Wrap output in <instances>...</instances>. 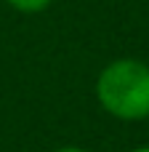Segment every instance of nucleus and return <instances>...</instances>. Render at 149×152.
I'll list each match as a JSON object with an SVG mask.
<instances>
[{"label":"nucleus","mask_w":149,"mask_h":152,"mask_svg":"<svg viewBox=\"0 0 149 152\" xmlns=\"http://www.w3.org/2000/svg\"><path fill=\"white\" fill-rule=\"evenodd\" d=\"M99 104L120 120L149 118V64L139 59H117L99 72Z\"/></svg>","instance_id":"1"},{"label":"nucleus","mask_w":149,"mask_h":152,"mask_svg":"<svg viewBox=\"0 0 149 152\" xmlns=\"http://www.w3.org/2000/svg\"><path fill=\"white\" fill-rule=\"evenodd\" d=\"M5 3L11 8L21 11V13H37V11H43V8L51 5V0H5Z\"/></svg>","instance_id":"2"},{"label":"nucleus","mask_w":149,"mask_h":152,"mask_svg":"<svg viewBox=\"0 0 149 152\" xmlns=\"http://www.w3.org/2000/svg\"><path fill=\"white\" fill-rule=\"evenodd\" d=\"M56 152H85V150H80V147H61V150H56Z\"/></svg>","instance_id":"3"},{"label":"nucleus","mask_w":149,"mask_h":152,"mask_svg":"<svg viewBox=\"0 0 149 152\" xmlns=\"http://www.w3.org/2000/svg\"><path fill=\"white\" fill-rule=\"evenodd\" d=\"M131 152H149V147H136V150H131Z\"/></svg>","instance_id":"4"}]
</instances>
